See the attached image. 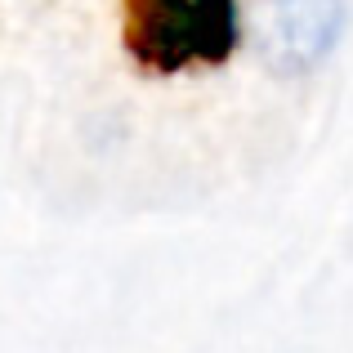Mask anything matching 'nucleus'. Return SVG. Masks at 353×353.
Wrapping results in <instances>:
<instances>
[{"label":"nucleus","mask_w":353,"mask_h":353,"mask_svg":"<svg viewBox=\"0 0 353 353\" xmlns=\"http://www.w3.org/2000/svg\"><path fill=\"white\" fill-rule=\"evenodd\" d=\"M349 23V0H259L255 50L282 77H304L322 68Z\"/></svg>","instance_id":"nucleus-1"}]
</instances>
